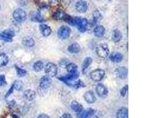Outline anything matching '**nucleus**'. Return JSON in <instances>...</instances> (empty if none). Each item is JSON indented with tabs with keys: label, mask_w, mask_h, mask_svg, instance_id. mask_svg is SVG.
Returning <instances> with one entry per match:
<instances>
[{
	"label": "nucleus",
	"mask_w": 158,
	"mask_h": 118,
	"mask_svg": "<svg viewBox=\"0 0 158 118\" xmlns=\"http://www.w3.org/2000/svg\"><path fill=\"white\" fill-rule=\"evenodd\" d=\"M13 86H14V88L16 90H18V91H19V90H21L23 87V81L20 80H16L14 82V85H13Z\"/></svg>",
	"instance_id": "c756f323"
},
{
	"label": "nucleus",
	"mask_w": 158,
	"mask_h": 118,
	"mask_svg": "<svg viewBox=\"0 0 158 118\" xmlns=\"http://www.w3.org/2000/svg\"><path fill=\"white\" fill-rule=\"evenodd\" d=\"M52 83V79L50 78L49 76H43L39 81V86L42 89H46L50 87Z\"/></svg>",
	"instance_id": "1a4fd4ad"
},
{
	"label": "nucleus",
	"mask_w": 158,
	"mask_h": 118,
	"mask_svg": "<svg viewBox=\"0 0 158 118\" xmlns=\"http://www.w3.org/2000/svg\"><path fill=\"white\" fill-rule=\"evenodd\" d=\"M31 20L34 22H43L44 20L43 17L39 12H33L31 14Z\"/></svg>",
	"instance_id": "5701e85b"
},
{
	"label": "nucleus",
	"mask_w": 158,
	"mask_h": 118,
	"mask_svg": "<svg viewBox=\"0 0 158 118\" xmlns=\"http://www.w3.org/2000/svg\"><path fill=\"white\" fill-rule=\"evenodd\" d=\"M44 67L43 63L42 61H37L36 63H34L33 65V69L36 71H40Z\"/></svg>",
	"instance_id": "c85d7f7f"
},
{
	"label": "nucleus",
	"mask_w": 158,
	"mask_h": 118,
	"mask_svg": "<svg viewBox=\"0 0 158 118\" xmlns=\"http://www.w3.org/2000/svg\"><path fill=\"white\" fill-rule=\"evenodd\" d=\"M39 30L44 37H48L52 33V29L46 24H41L39 26Z\"/></svg>",
	"instance_id": "2eb2a0df"
},
{
	"label": "nucleus",
	"mask_w": 158,
	"mask_h": 118,
	"mask_svg": "<svg viewBox=\"0 0 158 118\" xmlns=\"http://www.w3.org/2000/svg\"><path fill=\"white\" fill-rule=\"evenodd\" d=\"M105 76V71L104 70L98 69L92 71L90 73L91 79L95 81H101Z\"/></svg>",
	"instance_id": "20e7f679"
},
{
	"label": "nucleus",
	"mask_w": 158,
	"mask_h": 118,
	"mask_svg": "<svg viewBox=\"0 0 158 118\" xmlns=\"http://www.w3.org/2000/svg\"><path fill=\"white\" fill-rule=\"evenodd\" d=\"M117 118H129V111L126 107H122L117 111Z\"/></svg>",
	"instance_id": "6ab92c4d"
},
{
	"label": "nucleus",
	"mask_w": 158,
	"mask_h": 118,
	"mask_svg": "<svg viewBox=\"0 0 158 118\" xmlns=\"http://www.w3.org/2000/svg\"><path fill=\"white\" fill-rule=\"evenodd\" d=\"M66 70L69 73H73L77 71V66L75 63H71L66 66Z\"/></svg>",
	"instance_id": "cd10ccee"
},
{
	"label": "nucleus",
	"mask_w": 158,
	"mask_h": 118,
	"mask_svg": "<svg viewBox=\"0 0 158 118\" xmlns=\"http://www.w3.org/2000/svg\"><path fill=\"white\" fill-rule=\"evenodd\" d=\"M15 68H16V70L17 72V75H18L19 76L23 77V76H25L26 74H27V71H26L25 70L21 69L19 67H17V66H15Z\"/></svg>",
	"instance_id": "2f4dec72"
},
{
	"label": "nucleus",
	"mask_w": 158,
	"mask_h": 118,
	"mask_svg": "<svg viewBox=\"0 0 158 118\" xmlns=\"http://www.w3.org/2000/svg\"><path fill=\"white\" fill-rule=\"evenodd\" d=\"M122 38V34L118 30H115L112 34V39L114 42H118Z\"/></svg>",
	"instance_id": "393cba45"
},
{
	"label": "nucleus",
	"mask_w": 158,
	"mask_h": 118,
	"mask_svg": "<svg viewBox=\"0 0 158 118\" xmlns=\"http://www.w3.org/2000/svg\"><path fill=\"white\" fill-rule=\"evenodd\" d=\"M9 59L8 56L4 53L0 54V67L6 66L8 63Z\"/></svg>",
	"instance_id": "bb28decb"
},
{
	"label": "nucleus",
	"mask_w": 158,
	"mask_h": 118,
	"mask_svg": "<svg viewBox=\"0 0 158 118\" xmlns=\"http://www.w3.org/2000/svg\"><path fill=\"white\" fill-rule=\"evenodd\" d=\"M92 59L91 57H86L83 61L82 65V70L85 72V70L89 67V66L92 64Z\"/></svg>",
	"instance_id": "b1692460"
},
{
	"label": "nucleus",
	"mask_w": 158,
	"mask_h": 118,
	"mask_svg": "<svg viewBox=\"0 0 158 118\" xmlns=\"http://www.w3.org/2000/svg\"><path fill=\"white\" fill-rule=\"evenodd\" d=\"M60 0H49V3L52 7H56L59 5Z\"/></svg>",
	"instance_id": "72a5a7b5"
},
{
	"label": "nucleus",
	"mask_w": 158,
	"mask_h": 118,
	"mask_svg": "<svg viewBox=\"0 0 158 118\" xmlns=\"http://www.w3.org/2000/svg\"><path fill=\"white\" fill-rule=\"evenodd\" d=\"M45 70L48 76L54 77L57 75L58 67L54 63H48L45 67Z\"/></svg>",
	"instance_id": "423d86ee"
},
{
	"label": "nucleus",
	"mask_w": 158,
	"mask_h": 118,
	"mask_svg": "<svg viewBox=\"0 0 158 118\" xmlns=\"http://www.w3.org/2000/svg\"><path fill=\"white\" fill-rule=\"evenodd\" d=\"M60 118H73V117H72V116H71V114L66 113L63 114L62 116H60Z\"/></svg>",
	"instance_id": "c9c22d12"
},
{
	"label": "nucleus",
	"mask_w": 158,
	"mask_h": 118,
	"mask_svg": "<svg viewBox=\"0 0 158 118\" xmlns=\"http://www.w3.org/2000/svg\"><path fill=\"white\" fill-rule=\"evenodd\" d=\"M67 16L68 15L66 14L65 12L62 10H58L53 14V18L56 20H65Z\"/></svg>",
	"instance_id": "a211bd4d"
},
{
	"label": "nucleus",
	"mask_w": 158,
	"mask_h": 118,
	"mask_svg": "<svg viewBox=\"0 0 158 118\" xmlns=\"http://www.w3.org/2000/svg\"><path fill=\"white\" fill-rule=\"evenodd\" d=\"M23 44L26 47H31L34 46V45L35 44V42H34V40L32 38L27 37H25L23 39Z\"/></svg>",
	"instance_id": "a878e982"
},
{
	"label": "nucleus",
	"mask_w": 158,
	"mask_h": 118,
	"mask_svg": "<svg viewBox=\"0 0 158 118\" xmlns=\"http://www.w3.org/2000/svg\"><path fill=\"white\" fill-rule=\"evenodd\" d=\"M70 34H71V29L69 27L66 25L61 26L58 31V37L62 40H65L68 39Z\"/></svg>",
	"instance_id": "39448f33"
},
{
	"label": "nucleus",
	"mask_w": 158,
	"mask_h": 118,
	"mask_svg": "<svg viewBox=\"0 0 158 118\" xmlns=\"http://www.w3.org/2000/svg\"><path fill=\"white\" fill-rule=\"evenodd\" d=\"M78 76H79V73L78 71H76V72L73 73H69L68 75L65 77H60V80L67 83L70 82V81H75L78 78Z\"/></svg>",
	"instance_id": "f8f14e48"
},
{
	"label": "nucleus",
	"mask_w": 158,
	"mask_h": 118,
	"mask_svg": "<svg viewBox=\"0 0 158 118\" xmlns=\"http://www.w3.org/2000/svg\"><path fill=\"white\" fill-rule=\"evenodd\" d=\"M6 84V80H5V77L4 75H0V86H4Z\"/></svg>",
	"instance_id": "f704fd0d"
},
{
	"label": "nucleus",
	"mask_w": 158,
	"mask_h": 118,
	"mask_svg": "<svg viewBox=\"0 0 158 118\" xmlns=\"http://www.w3.org/2000/svg\"><path fill=\"white\" fill-rule=\"evenodd\" d=\"M84 98L85 101L89 104L94 103L96 101V96L94 93L91 90L86 92L84 95Z\"/></svg>",
	"instance_id": "9b49d317"
},
{
	"label": "nucleus",
	"mask_w": 158,
	"mask_h": 118,
	"mask_svg": "<svg viewBox=\"0 0 158 118\" xmlns=\"http://www.w3.org/2000/svg\"><path fill=\"white\" fill-rule=\"evenodd\" d=\"M128 89H129L128 88V85H126L125 86H124L121 89L120 94H121L122 97H125L126 95L127 92H128Z\"/></svg>",
	"instance_id": "473e14b6"
},
{
	"label": "nucleus",
	"mask_w": 158,
	"mask_h": 118,
	"mask_svg": "<svg viewBox=\"0 0 158 118\" xmlns=\"http://www.w3.org/2000/svg\"><path fill=\"white\" fill-rule=\"evenodd\" d=\"M75 8L76 11L80 13H84L88 10L87 3L84 0H80L78 1L75 5Z\"/></svg>",
	"instance_id": "6e6552de"
},
{
	"label": "nucleus",
	"mask_w": 158,
	"mask_h": 118,
	"mask_svg": "<svg viewBox=\"0 0 158 118\" xmlns=\"http://www.w3.org/2000/svg\"><path fill=\"white\" fill-rule=\"evenodd\" d=\"M94 35L97 37H101L105 33V28L102 25L96 26L94 30Z\"/></svg>",
	"instance_id": "412c9836"
},
{
	"label": "nucleus",
	"mask_w": 158,
	"mask_h": 118,
	"mask_svg": "<svg viewBox=\"0 0 158 118\" xmlns=\"http://www.w3.org/2000/svg\"><path fill=\"white\" fill-rule=\"evenodd\" d=\"M14 19L19 23H23L27 19V14L21 8H18L14 11L13 14Z\"/></svg>",
	"instance_id": "f03ea898"
},
{
	"label": "nucleus",
	"mask_w": 158,
	"mask_h": 118,
	"mask_svg": "<svg viewBox=\"0 0 158 118\" xmlns=\"http://www.w3.org/2000/svg\"><path fill=\"white\" fill-rule=\"evenodd\" d=\"M96 53L97 55L102 59L107 58L109 56V48L106 44H101L96 49Z\"/></svg>",
	"instance_id": "7ed1b4c3"
},
{
	"label": "nucleus",
	"mask_w": 158,
	"mask_h": 118,
	"mask_svg": "<svg viewBox=\"0 0 158 118\" xmlns=\"http://www.w3.org/2000/svg\"><path fill=\"white\" fill-rule=\"evenodd\" d=\"M115 73L116 75L121 79H125L127 76L128 70L125 67H120L116 69Z\"/></svg>",
	"instance_id": "ddd939ff"
},
{
	"label": "nucleus",
	"mask_w": 158,
	"mask_h": 118,
	"mask_svg": "<svg viewBox=\"0 0 158 118\" xmlns=\"http://www.w3.org/2000/svg\"><path fill=\"white\" fill-rule=\"evenodd\" d=\"M109 58L112 62L119 63L122 61L123 59V56L121 53L118 52H112L110 54Z\"/></svg>",
	"instance_id": "dca6fc26"
},
{
	"label": "nucleus",
	"mask_w": 158,
	"mask_h": 118,
	"mask_svg": "<svg viewBox=\"0 0 158 118\" xmlns=\"http://www.w3.org/2000/svg\"><path fill=\"white\" fill-rule=\"evenodd\" d=\"M95 111L92 109H88L87 110L82 111L79 113L78 115V118H90L91 116L94 115Z\"/></svg>",
	"instance_id": "4468645a"
},
{
	"label": "nucleus",
	"mask_w": 158,
	"mask_h": 118,
	"mask_svg": "<svg viewBox=\"0 0 158 118\" xmlns=\"http://www.w3.org/2000/svg\"><path fill=\"white\" fill-rule=\"evenodd\" d=\"M36 92L32 90H26L24 92V96L26 100L29 101H32L36 97Z\"/></svg>",
	"instance_id": "f3484780"
},
{
	"label": "nucleus",
	"mask_w": 158,
	"mask_h": 118,
	"mask_svg": "<svg viewBox=\"0 0 158 118\" xmlns=\"http://www.w3.org/2000/svg\"><path fill=\"white\" fill-rule=\"evenodd\" d=\"M15 33L13 30H6L0 34V39L5 41H11Z\"/></svg>",
	"instance_id": "0eeeda50"
},
{
	"label": "nucleus",
	"mask_w": 158,
	"mask_h": 118,
	"mask_svg": "<svg viewBox=\"0 0 158 118\" xmlns=\"http://www.w3.org/2000/svg\"><path fill=\"white\" fill-rule=\"evenodd\" d=\"M71 108L73 111H74L75 112H76V113L81 112L83 109L82 106L80 103H78L76 101H72L71 102Z\"/></svg>",
	"instance_id": "4be33fe9"
},
{
	"label": "nucleus",
	"mask_w": 158,
	"mask_h": 118,
	"mask_svg": "<svg viewBox=\"0 0 158 118\" xmlns=\"http://www.w3.org/2000/svg\"><path fill=\"white\" fill-rule=\"evenodd\" d=\"M68 50L71 53H78L81 51V47L78 43H74L68 47Z\"/></svg>",
	"instance_id": "aec40b11"
},
{
	"label": "nucleus",
	"mask_w": 158,
	"mask_h": 118,
	"mask_svg": "<svg viewBox=\"0 0 158 118\" xmlns=\"http://www.w3.org/2000/svg\"><path fill=\"white\" fill-rule=\"evenodd\" d=\"M13 89H14V86H13L11 87V89H10V90H9V91L8 92V93H7V95H6V97H7V96H8L10 95V94L13 92Z\"/></svg>",
	"instance_id": "4c0bfd02"
},
{
	"label": "nucleus",
	"mask_w": 158,
	"mask_h": 118,
	"mask_svg": "<svg viewBox=\"0 0 158 118\" xmlns=\"http://www.w3.org/2000/svg\"><path fill=\"white\" fill-rule=\"evenodd\" d=\"M65 4H66L67 5H69L70 3V0H63Z\"/></svg>",
	"instance_id": "58836bf2"
},
{
	"label": "nucleus",
	"mask_w": 158,
	"mask_h": 118,
	"mask_svg": "<svg viewBox=\"0 0 158 118\" xmlns=\"http://www.w3.org/2000/svg\"><path fill=\"white\" fill-rule=\"evenodd\" d=\"M102 16L98 10H96L93 13V20L95 23L98 22L99 20L101 19Z\"/></svg>",
	"instance_id": "7c9ffc66"
},
{
	"label": "nucleus",
	"mask_w": 158,
	"mask_h": 118,
	"mask_svg": "<svg viewBox=\"0 0 158 118\" xmlns=\"http://www.w3.org/2000/svg\"><path fill=\"white\" fill-rule=\"evenodd\" d=\"M37 118H50V117L46 114H42V115H40L37 117Z\"/></svg>",
	"instance_id": "e433bc0d"
},
{
	"label": "nucleus",
	"mask_w": 158,
	"mask_h": 118,
	"mask_svg": "<svg viewBox=\"0 0 158 118\" xmlns=\"http://www.w3.org/2000/svg\"><path fill=\"white\" fill-rule=\"evenodd\" d=\"M96 92L98 96L101 97H106L108 95V92L107 87L102 84H99L96 86Z\"/></svg>",
	"instance_id": "9d476101"
},
{
	"label": "nucleus",
	"mask_w": 158,
	"mask_h": 118,
	"mask_svg": "<svg viewBox=\"0 0 158 118\" xmlns=\"http://www.w3.org/2000/svg\"><path fill=\"white\" fill-rule=\"evenodd\" d=\"M65 21H66L70 24L75 26L80 32L84 33L86 31L88 21L85 19H81L78 17H71L69 15L67 16Z\"/></svg>",
	"instance_id": "f257e3e1"
}]
</instances>
